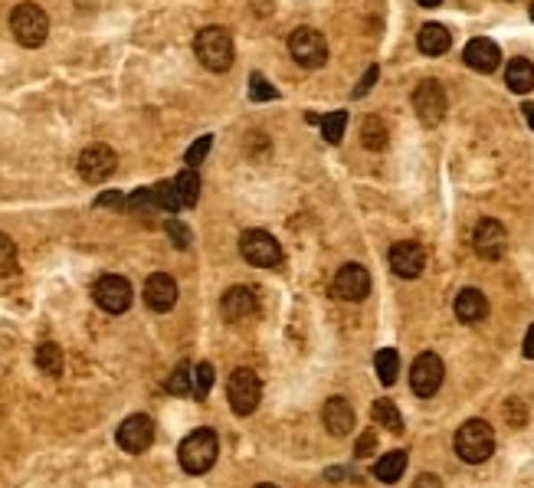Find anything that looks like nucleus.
<instances>
[{
	"label": "nucleus",
	"instance_id": "nucleus-46",
	"mask_svg": "<svg viewBox=\"0 0 534 488\" xmlns=\"http://www.w3.org/2000/svg\"><path fill=\"white\" fill-rule=\"evenodd\" d=\"M531 20H534V7H531Z\"/></svg>",
	"mask_w": 534,
	"mask_h": 488
},
{
	"label": "nucleus",
	"instance_id": "nucleus-12",
	"mask_svg": "<svg viewBox=\"0 0 534 488\" xmlns=\"http://www.w3.org/2000/svg\"><path fill=\"white\" fill-rule=\"evenodd\" d=\"M446 92L443 85L436 79H423L420 85L414 89V109L420 115V122L423 125H440L446 115Z\"/></svg>",
	"mask_w": 534,
	"mask_h": 488
},
{
	"label": "nucleus",
	"instance_id": "nucleus-18",
	"mask_svg": "<svg viewBox=\"0 0 534 488\" xmlns=\"http://www.w3.org/2000/svg\"><path fill=\"white\" fill-rule=\"evenodd\" d=\"M463 60L465 66L475 72H495L498 62H502V50H498V43H492L489 37H475V40H469V46H465Z\"/></svg>",
	"mask_w": 534,
	"mask_h": 488
},
{
	"label": "nucleus",
	"instance_id": "nucleus-42",
	"mask_svg": "<svg viewBox=\"0 0 534 488\" xmlns=\"http://www.w3.org/2000/svg\"><path fill=\"white\" fill-rule=\"evenodd\" d=\"M522 351H524V357H528V361H534V325L528 328V335H524Z\"/></svg>",
	"mask_w": 534,
	"mask_h": 488
},
{
	"label": "nucleus",
	"instance_id": "nucleus-31",
	"mask_svg": "<svg viewBox=\"0 0 534 488\" xmlns=\"http://www.w3.org/2000/svg\"><path fill=\"white\" fill-rule=\"evenodd\" d=\"M250 99L252 102H273V99H279V89H275L273 82L266 79L262 72H252L250 76Z\"/></svg>",
	"mask_w": 534,
	"mask_h": 488
},
{
	"label": "nucleus",
	"instance_id": "nucleus-33",
	"mask_svg": "<svg viewBox=\"0 0 534 488\" xmlns=\"http://www.w3.org/2000/svg\"><path fill=\"white\" fill-rule=\"evenodd\" d=\"M17 272V243L7 233H0V275Z\"/></svg>",
	"mask_w": 534,
	"mask_h": 488
},
{
	"label": "nucleus",
	"instance_id": "nucleus-22",
	"mask_svg": "<svg viewBox=\"0 0 534 488\" xmlns=\"http://www.w3.org/2000/svg\"><path fill=\"white\" fill-rule=\"evenodd\" d=\"M505 82H508V89L524 95V92L534 89V62L518 56V60L508 62V69H505Z\"/></svg>",
	"mask_w": 534,
	"mask_h": 488
},
{
	"label": "nucleus",
	"instance_id": "nucleus-13",
	"mask_svg": "<svg viewBox=\"0 0 534 488\" xmlns=\"http://www.w3.org/2000/svg\"><path fill=\"white\" fill-rule=\"evenodd\" d=\"M390 269L400 279H420L426 269V249L414 240H404V243H393L390 249Z\"/></svg>",
	"mask_w": 534,
	"mask_h": 488
},
{
	"label": "nucleus",
	"instance_id": "nucleus-36",
	"mask_svg": "<svg viewBox=\"0 0 534 488\" xmlns=\"http://www.w3.org/2000/svg\"><path fill=\"white\" fill-rule=\"evenodd\" d=\"M128 210H135V214H152V210H158V204H154V193L152 191H135L128 200Z\"/></svg>",
	"mask_w": 534,
	"mask_h": 488
},
{
	"label": "nucleus",
	"instance_id": "nucleus-16",
	"mask_svg": "<svg viewBox=\"0 0 534 488\" xmlns=\"http://www.w3.org/2000/svg\"><path fill=\"white\" fill-rule=\"evenodd\" d=\"M144 305L152 308V312H171L177 305V282H174L168 272H154L148 275V282H144Z\"/></svg>",
	"mask_w": 534,
	"mask_h": 488
},
{
	"label": "nucleus",
	"instance_id": "nucleus-44",
	"mask_svg": "<svg viewBox=\"0 0 534 488\" xmlns=\"http://www.w3.org/2000/svg\"><path fill=\"white\" fill-rule=\"evenodd\" d=\"M416 4H420V7H440L443 0H416Z\"/></svg>",
	"mask_w": 534,
	"mask_h": 488
},
{
	"label": "nucleus",
	"instance_id": "nucleus-35",
	"mask_svg": "<svg viewBox=\"0 0 534 488\" xmlns=\"http://www.w3.org/2000/svg\"><path fill=\"white\" fill-rule=\"evenodd\" d=\"M210 144H213V138L210 134H203V138H197V142L191 144V151L184 154V161H187V167H197V164L210 154Z\"/></svg>",
	"mask_w": 534,
	"mask_h": 488
},
{
	"label": "nucleus",
	"instance_id": "nucleus-9",
	"mask_svg": "<svg viewBox=\"0 0 534 488\" xmlns=\"http://www.w3.org/2000/svg\"><path fill=\"white\" fill-rule=\"evenodd\" d=\"M443 377L446 367L440 361V354H433V351H423L414 361V367H410V386H414L416 397H433L436 390L443 386Z\"/></svg>",
	"mask_w": 534,
	"mask_h": 488
},
{
	"label": "nucleus",
	"instance_id": "nucleus-6",
	"mask_svg": "<svg viewBox=\"0 0 534 488\" xmlns=\"http://www.w3.org/2000/svg\"><path fill=\"white\" fill-rule=\"evenodd\" d=\"M289 53H292V60L299 62V66L318 69V66H325V60H328V43H325L322 33L312 30V27H299V30L289 37Z\"/></svg>",
	"mask_w": 534,
	"mask_h": 488
},
{
	"label": "nucleus",
	"instance_id": "nucleus-11",
	"mask_svg": "<svg viewBox=\"0 0 534 488\" xmlns=\"http://www.w3.org/2000/svg\"><path fill=\"white\" fill-rule=\"evenodd\" d=\"M332 292L341 298V302H364L367 292H371V272L357 263L341 265V269L334 272Z\"/></svg>",
	"mask_w": 534,
	"mask_h": 488
},
{
	"label": "nucleus",
	"instance_id": "nucleus-7",
	"mask_svg": "<svg viewBox=\"0 0 534 488\" xmlns=\"http://www.w3.org/2000/svg\"><path fill=\"white\" fill-rule=\"evenodd\" d=\"M240 253L250 265H259V269H269V265H279L283 259V249L275 243L273 233L266 230H246L240 236Z\"/></svg>",
	"mask_w": 534,
	"mask_h": 488
},
{
	"label": "nucleus",
	"instance_id": "nucleus-34",
	"mask_svg": "<svg viewBox=\"0 0 534 488\" xmlns=\"http://www.w3.org/2000/svg\"><path fill=\"white\" fill-rule=\"evenodd\" d=\"M213 386V364H197L193 367V397L197 400H207V394H210Z\"/></svg>",
	"mask_w": 534,
	"mask_h": 488
},
{
	"label": "nucleus",
	"instance_id": "nucleus-15",
	"mask_svg": "<svg viewBox=\"0 0 534 488\" xmlns=\"http://www.w3.org/2000/svg\"><path fill=\"white\" fill-rule=\"evenodd\" d=\"M472 246L482 259L495 263V259H502L505 249H508V233H505V226L498 224V220H482V224L475 226Z\"/></svg>",
	"mask_w": 534,
	"mask_h": 488
},
{
	"label": "nucleus",
	"instance_id": "nucleus-37",
	"mask_svg": "<svg viewBox=\"0 0 534 488\" xmlns=\"http://www.w3.org/2000/svg\"><path fill=\"white\" fill-rule=\"evenodd\" d=\"M168 233H171L177 249H187V246H191V230H187L181 220H168Z\"/></svg>",
	"mask_w": 534,
	"mask_h": 488
},
{
	"label": "nucleus",
	"instance_id": "nucleus-2",
	"mask_svg": "<svg viewBox=\"0 0 534 488\" xmlns=\"http://www.w3.org/2000/svg\"><path fill=\"white\" fill-rule=\"evenodd\" d=\"M456 452L469 466H482L495 452V429L485 419H465L456 433Z\"/></svg>",
	"mask_w": 534,
	"mask_h": 488
},
{
	"label": "nucleus",
	"instance_id": "nucleus-24",
	"mask_svg": "<svg viewBox=\"0 0 534 488\" xmlns=\"http://www.w3.org/2000/svg\"><path fill=\"white\" fill-rule=\"evenodd\" d=\"M371 419L377 427L387 429V433H404V417H400V410H397L393 400H374Z\"/></svg>",
	"mask_w": 534,
	"mask_h": 488
},
{
	"label": "nucleus",
	"instance_id": "nucleus-41",
	"mask_svg": "<svg viewBox=\"0 0 534 488\" xmlns=\"http://www.w3.org/2000/svg\"><path fill=\"white\" fill-rule=\"evenodd\" d=\"M125 204V197L119 191H109L105 197H99V207H121Z\"/></svg>",
	"mask_w": 534,
	"mask_h": 488
},
{
	"label": "nucleus",
	"instance_id": "nucleus-1",
	"mask_svg": "<svg viewBox=\"0 0 534 488\" xmlns=\"http://www.w3.org/2000/svg\"><path fill=\"white\" fill-rule=\"evenodd\" d=\"M220 456V439L217 433L207 427L193 429L191 436L184 439L181 449H177V459H181V468L184 472H191V476H203V472H210L213 462Z\"/></svg>",
	"mask_w": 534,
	"mask_h": 488
},
{
	"label": "nucleus",
	"instance_id": "nucleus-20",
	"mask_svg": "<svg viewBox=\"0 0 534 488\" xmlns=\"http://www.w3.org/2000/svg\"><path fill=\"white\" fill-rule=\"evenodd\" d=\"M489 315V302L479 289H463L459 296H456V318L465 321V325H475V321H482Z\"/></svg>",
	"mask_w": 534,
	"mask_h": 488
},
{
	"label": "nucleus",
	"instance_id": "nucleus-21",
	"mask_svg": "<svg viewBox=\"0 0 534 488\" xmlns=\"http://www.w3.org/2000/svg\"><path fill=\"white\" fill-rule=\"evenodd\" d=\"M416 46H420L423 56H443L453 46V37H449V30H446L443 23H423L420 37H416Z\"/></svg>",
	"mask_w": 534,
	"mask_h": 488
},
{
	"label": "nucleus",
	"instance_id": "nucleus-45",
	"mask_svg": "<svg viewBox=\"0 0 534 488\" xmlns=\"http://www.w3.org/2000/svg\"><path fill=\"white\" fill-rule=\"evenodd\" d=\"M256 488H279V485H269V482H266V485H256Z\"/></svg>",
	"mask_w": 534,
	"mask_h": 488
},
{
	"label": "nucleus",
	"instance_id": "nucleus-3",
	"mask_svg": "<svg viewBox=\"0 0 534 488\" xmlns=\"http://www.w3.org/2000/svg\"><path fill=\"white\" fill-rule=\"evenodd\" d=\"M193 53L203 62V69L226 72L233 66V37L223 27H203L193 40Z\"/></svg>",
	"mask_w": 534,
	"mask_h": 488
},
{
	"label": "nucleus",
	"instance_id": "nucleus-32",
	"mask_svg": "<svg viewBox=\"0 0 534 488\" xmlns=\"http://www.w3.org/2000/svg\"><path fill=\"white\" fill-rule=\"evenodd\" d=\"M344 128H348V112H332V115H325V118H322V134H325V142L341 144Z\"/></svg>",
	"mask_w": 534,
	"mask_h": 488
},
{
	"label": "nucleus",
	"instance_id": "nucleus-39",
	"mask_svg": "<svg viewBox=\"0 0 534 488\" xmlns=\"http://www.w3.org/2000/svg\"><path fill=\"white\" fill-rule=\"evenodd\" d=\"M377 72H381L377 66H371V69L364 72V79L357 82V89H354V99H361V95H367V92H371V85L377 82Z\"/></svg>",
	"mask_w": 534,
	"mask_h": 488
},
{
	"label": "nucleus",
	"instance_id": "nucleus-25",
	"mask_svg": "<svg viewBox=\"0 0 534 488\" xmlns=\"http://www.w3.org/2000/svg\"><path fill=\"white\" fill-rule=\"evenodd\" d=\"M374 370H377V380H381L383 386H390L393 380H397V374H400V354H397L393 347L377 351V357H374Z\"/></svg>",
	"mask_w": 534,
	"mask_h": 488
},
{
	"label": "nucleus",
	"instance_id": "nucleus-28",
	"mask_svg": "<svg viewBox=\"0 0 534 488\" xmlns=\"http://www.w3.org/2000/svg\"><path fill=\"white\" fill-rule=\"evenodd\" d=\"M361 142H364V148H367V151H383V148H387V125H383V118L371 115V118L364 122Z\"/></svg>",
	"mask_w": 534,
	"mask_h": 488
},
{
	"label": "nucleus",
	"instance_id": "nucleus-27",
	"mask_svg": "<svg viewBox=\"0 0 534 488\" xmlns=\"http://www.w3.org/2000/svg\"><path fill=\"white\" fill-rule=\"evenodd\" d=\"M62 347L53 345V341H46V345L37 347V367H40L46 377H60L62 374Z\"/></svg>",
	"mask_w": 534,
	"mask_h": 488
},
{
	"label": "nucleus",
	"instance_id": "nucleus-17",
	"mask_svg": "<svg viewBox=\"0 0 534 488\" xmlns=\"http://www.w3.org/2000/svg\"><path fill=\"white\" fill-rule=\"evenodd\" d=\"M256 312H259V298H256V292L246 289V285H233L230 292L223 296V318L233 321V325L252 318Z\"/></svg>",
	"mask_w": 534,
	"mask_h": 488
},
{
	"label": "nucleus",
	"instance_id": "nucleus-29",
	"mask_svg": "<svg viewBox=\"0 0 534 488\" xmlns=\"http://www.w3.org/2000/svg\"><path fill=\"white\" fill-rule=\"evenodd\" d=\"M152 193H154V204H158V210H164V214H177V210H181V197H177V187H174V181L154 183Z\"/></svg>",
	"mask_w": 534,
	"mask_h": 488
},
{
	"label": "nucleus",
	"instance_id": "nucleus-40",
	"mask_svg": "<svg viewBox=\"0 0 534 488\" xmlns=\"http://www.w3.org/2000/svg\"><path fill=\"white\" fill-rule=\"evenodd\" d=\"M414 488H443V482H440V476H433V472H423V476H416Z\"/></svg>",
	"mask_w": 534,
	"mask_h": 488
},
{
	"label": "nucleus",
	"instance_id": "nucleus-43",
	"mask_svg": "<svg viewBox=\"0 0 534 488\" xmlns=\"http://www.w3.org/2000/svg\"><path fill=\"white\" fill-rule=\"evenodd\" d=\"M522 115H524V118H528V125H531V128H534V102H528V105H524V109H522Z\"/></svg>",
	"mask_w": 534,
	"mask_h": 488
},
{
	"label": "nucleus",
	"instance_id": "nucleus-30",
	"mask_svg": "<svg viewBox=\"0 0 534 488\" xmlns=\"http://www.w3.org/2000/svg\"><path fill=\"white\" fill-rule=\"evenodd\" d=\"M168 390H171L174 397H187V394H193V370L187 361H181V364L174 367V374L168 377Z\"/></svg>",
	"mask_w": 534,
	"mask_h": 488
},
{
	"label": "nucleus",
	"instance_id": "nucleus-26",
	"mask_svg": "<svg viewBox=\"0 0 534 488\" xmlns=\"http://www.w3.org/2000/svg\"><path fill=\"white\" fill-rule=\"evenodd\" d=\"M174 187H177L181 207H197V200H201V177H197V171H193V167H187V171L177 174Z\"/></svg>",
	"mask_w": 534,
	"mask_h": 488
},
{
	"label": "nucleus",
	"instance_id": "nucleus-14",
	"mask_svg": "<svg viewBox=\"0 0 534 488\" xmlns=\"http://www.w3.org/2000/svg\"><path fill=\"white\" fill-rule=\"evenodd\" d=\"M115 439H119V446L125 449V452H144V449L154 443V423H152V417H144V413H135V417H128L119 427Z\"/></svg>",
	"mask_w": 534,
	"mask_h": 488
},
{
	"label": "nucleus",
	"instance_id": "nucleus-23",
	"mask_svg": "<svg viewBox=\"0 0 534 488\" xmlns=\"http://www.w3.org/2000/svg\"><path fill=\"white\" fill-rule=\"evenodd\" d=\"M404 472H407V452H400V449H393V452L381 456L377 459V466H374V476L381 478V482H387V485L400 482Z\"/></svg>",
	"mask_w": 534,
	"mask_h": 488
},
{
	"label": "nucleus",
	"instance_id": "nucleus-5",
	"mask_svg": "<svg viewBox=\"0 0 534 488\" xmlns=\"http://www.w3.org/2000/svg\"><path fill=\"white\" fill-rule=\"evenodd\" d=\"M226 397H230V410L236 417H250L262 400V380L256 377V370L236 367L230 374V384H226Z\"/></svg>",
	"mask_w": 534,
	"mask_h": 488
},
{
	"label": "nucleus",
	"instance_id": "nucleus-19",
	"mask_svg": "<svg viewBox=\"0 0 534 488\" xmlns=\"http://www.w3.org/2000/svg\"><path fill=\"white\" fill-rule=\"evenodd\" d=\"M322 419H325V429H328L332 436H348V433L354 429V410L344 397L325 400Z\"/></svg>",
	"mask_w": 534,
	"mask_h": 488
},
{
	"label": "nucleus",
	"instance_id": "nucleus-38",
	"mask_svg": "<svg viewBox=\"0 0 534 488\" xmlns=\"http://www.w3.org/2000/svg\"><path fill=\"white\" fill-rule=\"evenodd\" d=\"M374 449H377V436H374V429H367L361 439H357V446H354V456H371Z\"/></svg>",
	"mask_w": 534,
	"mask_h": 488
},
{
	"label": "nucleus",
	"instance_id": "nucleus-10",
	"mask_svg": "<svg viewBox=\"0 0 534 488\" xmlns=\"http://www.w3.org/2000/svg\"><path fill=\"white\" fill-rule=\"evenodd\" d=\"M115 167H119V158H115V151H111L109 144H89L79 154V177L86 183L109 181L111 174H115Z\"/></svg>",
	"mask_w": 534,
	"mask_h": 488
},
{
	"label": "nucleus",
	"instance_id": "nucleus-8",
	"mask_svg": "<svg viewBox=\"0 0 534 488\" xmlns=\"http://www.w3.org/2000/svg\"><path fill=\"white\" fill-rule=\"evenodd\" d=\"M92 298H95V305L102 312H109V315H121V312H128L131 308V282L128 279H121V275H102L95 289H92Z\"/></svg>",
	"mask_w": 534,
	"mask_h": 488
},
{
	"label": "nucleus",
	"instance_id": "nucleus-4",
	"mask_svg": "<svg viewBox=\"0 0 534 488\" xmlns=\"http://www.w3.org/2000/svg\"><path fill=\"white\" fill-rule=\"evenodd\" d=\"M11 33L17 37L21 46L37 50L50 37V17H46V11H43L40 4H21L11 13Z\"/></svg>",
	"mask_w": 534,
	"mask_h": 488
}]
</instances>
